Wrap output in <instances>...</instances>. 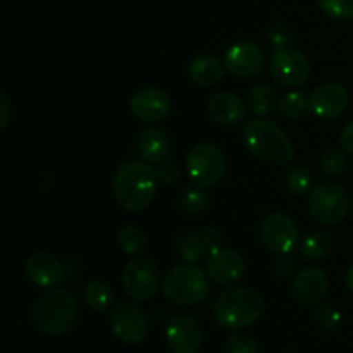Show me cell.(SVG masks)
<instances>
[{
    "label": "cell",
    "instance_id": "obj_7",
    "mask_svg": "<svg viewBox=\"0 0 353 353\" xmlns=\"http://www.w3.org/2000/svg\"><path fill=\"white\" fill-rule=\"evenodd\" d=\"M186 171L192 181L202 188L216 186L226 172V157L217 145L202 141L186 155Z\"/></svg>",
    "mask_w": 353,
    "mask_h": 353
},
{
    "label": "cell",
    "instance_id": "obj_32",
    "mask_svg": "<svg viewBox=\"0 0 353 353\" xmlns=\"http://www.w3.org/2000/svg\"><path fill=\"white\" fill-rule=\"evenodd\" d=\"M316 319L326 331H334L341 324V314L331 303H319L316 312Z\"/></svg>",
    "mask_w": 353,
    "mask_h": 353
},
{
    "label": "cell",
    "instance_id": "obj_24",
    "mask_svg": "<svg viewBox=\"0 0 353 353\" xmlns=\"http://www.w3.org/2000/svg\"><path fill=\"white\" fill-rule=\"evenodd\" d=\"M331 236L326 231H312L310 234H307L299 245L300 255H302L305 261H321V259L326 257L331 250Z\"/></svg>",
    "mask_w": 353,
    "mask_h": 353
},
{
    "label": "cell",
    "instance_id": "obj_21",
    "mask_svg": "<svg viewBox=\"0 0 353 353\" xmlns=\"http://www.w3.org/2000/svg\"><path fill=\"white\" fill-rule=\"evenodd\" d=\"M138 154L145 162L152 165L165 162V159L171 154V140H169L165 130L152 126L141 131L140 138H138Z\"/></svg>",
    "mask_w": 353,
    "mask_h": 353
},
{
    "label": "cell",
    "instance_id": "obj_2",
    "mask_svg": "<svg viewBox=\"0 0 353 353\" xmlns=\"http://www.w3.org/2000/svg\"><path fill=\"white\" fill-rule=\"evenodd\" d=\"M243 141L252 155L268 164L285 165L295 159V147L288 134L265 117H255L245 124Z\"/></svg>",
    "mask_w": 353,
    "mask_h": 353
},
{
    "label": "cell",
    "instance_id": "obj_15",
    "mask_svg": "<svg viewBox=\"0 0 353 353\" xmlns=\"http://www.w3.org/2000/svg\"><path fill=\"white\" fill-rule=\"evenodd\" d=\"M207 276L217 285L230 286L245 276V261L238 252L230 248H216L207 255Z\"/></svg>",
    "mask_w": 353,
    "mask_h": 353
},
{
    "label": "cell",
    "instance_id": "obj_9",
    "mask_svg": "<svg viewBox=\"0 0 353 353\" xmlns=\"http://www.w3.org/2000/svg\"><path fill=\"white\" fill-rule=\"evenodd\" d=\"M261 240L272 254L290 255L300 245L299 226L286 214H269L261 224Z\"/></svg>",
    "mask_w": 353,
    "mask_h": 353
},
{
    "label": "cell",
    "instance_id": "obj_17",
    "mask_svg": "<svg viewBox=\"0 0 353 353\" xmlns=\"http://www.w3.org/2000/svg\"><path fill=\"white\" fill-rule=\"evenodd\" d=\"M28 281L37 288L50 290L64 281V268L54 254L37 252L28 259L24 265Z\"/></svg>",
    "mask_w": 353,
    "mask_h": 353
},
{
    "label": "cell",
    "instance_id": "obj_35",
    "mask_svg": "<svg viewBox=\"0 0 353 353\" xmlns=\"http://www.w3.org/2000/svg\"><path fill=\"white\" fill-rule=\"evenodd\" d=\"M268 40L276 48L288 47L290 40H292V31L283 24H272L268 31Z\"/></svg>",
    "mask_w": 353,
    "mask_h": 353
},
{
    "label": "cell",
    "instance_id": "obj_38",
    "mask_svg": "<svg viewBox=\"0 0 353 353\" xmlns=\"http://www.w3.org/2000/svg\"><path fill=\"white\" fill-rule=\"evenodd\" d=\"M293 268H295V265H293V261L288 257V255H281L274 264L276 274L281 276V278H288V276H292Z\"/></svg>",
    "mask_w": 353,
    "mask_h": 353
},
{
    "label": "cell",
    "instance_id": "obj_29",
    "mask_svg": "<svg viewBox=\"0 0 353 353\" xmlns=\"http://www.w3.org/2000/svg\"><path fill=\"white\" fill-rule=\"evenodd\" d=\"M309 109V99L296 90L285 93L278 102V110L288 119H300Z\"/></svg>",
    "mask_w": 353,
    "mask_h": 353
},
{
    "label": "cell",
    "instance_id": "obj_14",
    "mask_svg": "<svg viewBox=\"0 0 353 353\" xmlns=\"http://www.w3.org/2000/svg\"><path fill=\"white\" fill-rule=\"evenodd\" d=\"M131 114L141 123H161L171 112V99L155 86H147L133 93L130 100Z\"/></svg>",
    "mask_w": 353,
    "mask_h": 353
},
{
    "label": "cell",
    "instance_id": "obj_13",
    "mask_svg": "<svg viewBox=\"0 0 353 353\" xmlns=\"http://www.w3.org/2000/svg\"><path fill=\"white\" fill-rule=\"evenodd\" d=\"M350 93L340 83H324L319 85L309 97L310 110L323 121H333L347 110Z\"/></svg>",
    "mask_w": 353,
    "mask_h": 353
},
{
    "label": "cell",
    "instance_id": "obj_36",
    "mask_svg": "<svg viewBox=\"0 0 353 353\" xmlns=\"http://www.w3.org/2000/svg\"><path fill=\"white\" fill-rule=\"evenodd\" d=\"M10 116H12V105H10L9 95L6 92L0 93V128L6 130L9 124Z\"/></svg>",
    "mask_w": 353,
    "mask_h": 353
},
{
    "label": "cell",
    "instance_id": "obj_6",
    "mask_svg": "<svg viewBox=\"0 0 353 353\" xmlns=\"http://www.w3.org/2000/svg\"><path fill=\"white\" fill-rule=\"evenodd\" d=\"M309 214L321 224L341 223L352 207L350 195L338 183H321L309 193Z\"/></svg>",
    "mask_w": 353,
    "mask_h": 353
},
{
    "label": "cell",
    "instance_id": "obj_22",
    "mask_svg": "<svg viewBox=\"0 0 353 353\" xmlns=\"http://www.w3.org/2000/svg\"><path fill=\"white\" fill-rule=\"evenodd\" d=\"M224 69H226L224 62H221L219 59L210 54H202L190 61L186 74L195 85L212 86L223 79Z\"/></svg>",
    "mask_w": 353,
    "mask_h": 353
},
{
    "label": "cell",
    "instance_id": "obj_34",
    "mask_svg": "<svg viewBox=\"0 0 353 353\" xmlns=\"http://www.w3.org/2000/svg\"><path fill=\"white\" fill-rule=\"evenodd\" d=\"M155 171H157L159 183H162V185L172 186L179 181V178H181V171H179L178 165L172 164V162H162V164H159V168L155 169Z\"/></svg>",
    "mask_w": 353,
    "mask_h": 353
},
{
    "label": "cell",
    "instance_id": "obj_11",
    "mask_svg": "<svg viewBox=\"0 0 353 353\" xmlns=\"http://www.w3.org/2000/svg\"><path fill=\"white\" fill-rule=\"evenodd\" d=\"M272 78L285 86H300L309 79L310 62L303 52L292 47L276 48L269 61Z\"/></svg>",
    "mask_w": 353,
    "mask_h": 353
},
{
    "label": "cell",
    "instance_id": "obj_16",
    "mask_svg": "<svg viewBox=\"0 0 353 353\" xmlns=\"http://www.w3.org/2000/svg\"><path fill=\"white\" fill-rule=\"evenodd\" d=\"M165 343L172 353H196L202 345V330L193 317L179 314L165 327Z\"/></svg>",
    "mask_w": 353,
    "mask_h": 353
},
{
    "label": "cell",
    "instance_id": "obj_28",
    "mask_svg": "<svg viewBox=\"0 0 353 353\" xmlns=\"http://www.w3.org/2000/svg\"><path fill=\"white\" fill-rule=\"evenodd\" d=\"M285 185L290 190V193L296 196L309 195L314 190V176L303 165H292V168L286 171L285 176Z\"/></svg>",
    "mask_w": 353,
    "mask_h": 353
},
{
    "label": "cell",
    "instance_id": "obj_8",
    "mask_svg": "<svg viewBox=\"0 0 353 353\" xmlns=\"http://www.w3.org/2000/svg\"><path fill=\"white\" fill-rule=\"evenodd\" d=\"M121 283L124 293L131 300L145 302L157 293L161 286V271L150 259H133L124 265Z\"/></svg>",
    "mask_w": 353,
    "mask_h": 353
},
{
    "label": "cell",
    "instance_id": "obj_20",
    "mask_svg": "<svg viewBox=\"0 0 353 353\" xmlns=\"http://www.w3.org/2000/svg\"><path fill=\"white\" fill-rule=\"evenodd\" d=\"M221 238L219 231L214 230V228H207L202 233H185L178 240L176 245V250L178 254L185 259L190 264H196V262L202 261L205 255H209L210 252L216 250L221 247Z\"/></svg>",
    "mask_w": 353,
    "mask_h": 353
},
{
    "label": "cell",
    "instance_id": "obj_1",
    "mask_svg": "<svg viewBox=\"0 0 353 353\" xmlns=\"http://www.w3.org/2000/svg\"><path fill=\"white\" fill-rule=\"evenodd\" d=\"M157 185V171L145 161L123 162L112 178L114 196L128 212H140L147 209L154 200Z\"/></svg>",
    "mask_w": 353,
    "mask_h": 353
},
{
    "label": "cell",
    "instance_id": "obj_27",
    "mask_svg": "<svg viewBox=\"0 0 353 353\" xmlns=\"http://www.w3.org/2000/svg\"><path fill=\"white\" fill-rule=\"evenodd\" d=\"M207 207H209V195L199 185L188 186L179 196V210L185 216H200L202 212H205Z\"/></svg>",
    "mask_w": 353,
    "mask_h": 353
},
{
    "label": "cell",
    "instance_id": "obj_12",
    "mask_svg": "<svg viewBox=\"0 0 353 353\" xmlns=\"http://www.w3.org/2000/svg\"><path fill=\"white\" fill-rule=\"evenodd\" d=\"M224 68L236 78H252L264 69L265 54L254 41H240L231 45L224 54Z\"/></svg>",
    "mask_w": 353,
    "mask_h": 353
},
{
    "label": "cell",
    "instance_id": "obj_18",
    "mask_svg": "<svg viewBox=\"0 0 353 353\" xmlns=\"http://www.w3.org/2000/svg\"><path fill=\"white\" fill-rule=\"evenodd\" d=\"M292 293L303 305H317L327 293V276L321 268H303L292 281Z\"/></svg>",
    "mask_w": 353,
    "mask_h": 353
},
{
    "label": "cell",
    "instance_id": "obj_39",
    "mask_svg": "<svg viewBox=\"0 0 353 353\" xmlns=\"http://www.w3.org/2000/svg\"><path fill=\"white\" fill-rule=\"evenodd\" d=\"M345 279H347V286H348V288H350V292L353 293V264L350 265V268H348Z\"/></svg>",
    "mask_w": 353,
    "mask_h": 353
},
{
    "label": "cell",
    "instance_id": "obj_40",
    "mask_svg": "<svg viewBox=\"0 0 353 353\" xmlns=\"http://www.w3.org/2000/svg\"><path fill=\"white\" fill-rule=\"evenodd\" d=\"M286 353H288V352H286Z\"/></svg>",
    "mask_w": 353,
    "mask_h": 353
},
{
    "label": "cell",
    "instance_id": "obj_10",
    "mask_svg": "<svg viewBox=\"0 0 353 353\" xmlns=\"http://www.w3.org/2000/svg\"><path fill=\"white\" fill-rule=\"evenodd\" d=\"M148 316L138 303L123 302L110 312V330L117 340L128 345H137L147 338Z\"/></svg>",
    "mask_w": 353,
    "mask_h": 353
},
{
    "label": "cell",
    "instance_id": "obj_30",
    "mask_svg": "<svg viewBox=\"0 0 353 353\" xmlns=\"http://www.w3.org/2000/svg\"><path fill=\"white\" fill-rule=\"evenodd\" d=\"M317 6L334 21H350L353 17V0H317Z\"/></svg>",
    "mask_w": 353,
    "mask_h": 353
},
{
    "label": "cell",
    "instance_id": "obj_26",
    "mask_svg": "<svg viewBox=\"0 0 353 353\" xmlns=\"http://www.w3.org/2000/svg\"><path fill=\"white\" fill-rule=\"evenodd\" d=\"M117 243L124 254L133 257V255H140L147 250L148 238L145 231L138 226H124L117 234Z\"/></svg>",
    "mask_w": 353,
    "mask_h": 353
},
{
    "label": "cell",
    "instance_id": "obj_3",
    "mask_svg": "<svg viewBox=\"0 0 353 353\" xmlns=\"http://www.w3.org/2000/svg\"><path fill=\"white\" fill-rule=\"evenodd\" d=\"M264 309L265 303L261 293L247 286H234L217 296L214 316L224 330L241 331L254 326L262 317Z\"/></svg>",
    "mask_w": 353,
    "mask_h": 353
},
{
    "label": "cell",
    "instance_id": "obj_25",
    "mask_svg": "<svg viewBox=\"0 0 353 353\" xmlns=\"http://www.w3.org/2000/svg\"><path fill=\"white\" fill-rule=\"evenodd\" d=\"M85 302L95 312H105L114 302V292L103 279H93L85 288Z\"/></svg>",
    "mask_w": 353,
    "mask_h": 353
},
{
    "label": "cell",
    "instance_id": "obj_31",
    "mask_svg": "<svg viewBox=\"0 0 353 353\" xmlns=\"http://www.w3.org/2000/svg\"><path fill=\"white\" fill-rule=\"evenodd\" d=\"M347 152L343 148H331L321 159V169L327 176H340L347 169Z\"/></svg>",
    "mask_w": 353,
    "mask_h": 353
},
{
    "label": "cell",
    "instance_id": "obj_4",
    "mask_svg": "<svg viewBox=\"0 0 353 353\" xmlns=\"http://www.w3.org/2000/svg\"><path fill=\"white\" fill-rule=\"evenodd\" d=\"M78 314V300L69 290L50 288L33 303L31 319L41 333L62 334L74 326Z\"/></svg>",
    "mask_w": 353,
    "mask_h": 353
},
{
    "label": "cell",
    "instance_id": "obj_33",
    "mask_svg": "<svg viewBox=\"0 0 353 353\" xmlns=\"http://www.w3.org/2000/svg\"><path fill=\"white\" fill-rule=\"evenodd\" d=\"M226 353H259V347L247 334H231L226 341Z\"/></svg>",
    "mask_w": 353,
    "mask_h": 353
},
{
    "label": "cell",
    "instance_id": "obj_23",
    "mask_svg": "<svg viewBox=\"0 0 353 353\" xmlns=\"http://www.w3.org/2000/svg\"><path fill=\"white\" fill-rule=\"evenodd\" d=\"M278 95L269 83H257L247 95V107L254 116L269 117L278 109Z\"/></svg>",
    "mask_w": 353,
    "mask_h": 353
},
{
    "label": "cell",
    "instance_id": "obj_37",
    "mask_svg": "<svg viewBox=\"0 0 353 353\" xmlns=\"http://www.w3.org/2000/svg\"><path fill=\"white\" fill-rule=\"evenodd\" d=\"M340 145L348 155H353V119L350 121V123L345 124V128L341 130Z\"/></svg>",
    "mask_w": 353,
    "mask_h": 353
},
{
    "label": "cell",
    "instance_id": "obj_19",
    "mask_svg": "<svg viewBox=\"0 0 353 353\" xmlns=\"http://www.w3.org/2000/svg\"><path fill=\"white\" fill-rule=\"evenodd\" d=\"M248 107L243 100L231 92H219L207 102V114L221 126H238L247 119Z\"/></svg>",
    "mask_w": 353,
    "mask_h": 353
},
{
    "label": "cell",
    "instance_id": "obj_5",
    "mask_svg": "<svg viewBox=\"0 0 353 353\" xmlns=\"http://www.w3.org/2000/svg\"><path fill=\"white\" fill-rule=\"evenodd\" d=\"M164 296L174 305L188 307L202 302L209 293V276L196 264L176 265L162 283Z\"/></svg>",
    "mask_w": 353,
    "mask_h": 353
}]
</instances>
